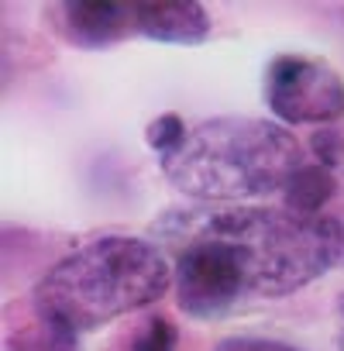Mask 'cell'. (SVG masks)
Returning a JSON list of instances; mask_svg holds the SVG:
<instances>
[{"instance_id": "9", "label": "cell", "mask_w": 344, "mask_h": 351, "mask_svg": "<svg viewBox=\"0 0 344 351\" xmlns=\"http://www.w3.org/2000/svg\"><path fill=\"white\" fill-rule=\"evenodd\" d=\"M8 351H79V334L56 320L35 317L8 334Z\"/></svg>"}, {"instance_id": "3", "label": "cell", "mask_w": 344, "mask_h": 351, "mask_svg": "<svg viewBox=\"0 0 344 351\" xmlns=\"http://www.w3.org/2000/svg\"><path fill=\"white\" fill-rule=\"evenodd\" d=\"M165 180L197 200H251L282 193L306 165L299 141L262 117H214L186 131L176 152L158 158Z\"/></svg>"}, {"instance_id": "1", "label": "cell", "mask_w": 344, "mask_h": 351, "mask_svg": "<svg viewBox=\"0 0 344 351\" xmlns=\"http://www.w3.org/2000/svg\"><path fill=\"white\" fill-rule=\"evenodd\" d=\"M155 234L176 245V296L197 320H221L248 303L289 296L344 255L341 221L286 207L172 210Z\"/></svg>"}, {"instance_id": "6", "label": "cell", "mask_w": 344, "mask_h": 351, "mask_svg": "<svg viewBox=\"0 0 344 351\" xmlns=\"http://www.w3.org/2000/svg\"><path fill=\"white\" fill-rule=\"evenodd\" d=\"M131 25L165 45H200L210 35V14L197 0H131Z\"/></svg>"}, {"instance_id": "2", "label": "cell", "mask_w": 344, "mask_h": 351, "mask_svg": "<svg viewBox=\"0 0 344 351\" xmlns=\"http://www.w3.org/2000/svg\"><path fill=\"white\" fill-rule=\"evenodd\" d=\"M176 282L165 252L145 238L107 234L59 258L32 289V313L76 334L145 310Z\"/></svg>"}, {"instance_id": "13", "label": "cell", "mask_w": 344, "mask_h": 351, "mask_svg": "<svg viewBox=\"0 0 344 351\" xmlns=\"http://www.w3.org/2000/svg\"><path fill=\"white\" fill-rule=\"evenodd\" d=\"M337 313H341V320H344V293H341V300H337Z\"/></svg>"}, {"instance_id": "4", "label": "cell", "mask_w": 344, "mask_h": 351, "mask_svg": "<svg viewBox=\"0 0 344 351\" xmlns=\"http://www.w3.org/2000/svg\"><path fill=\"white\" fill-rule=\"evenodd\" d=\"M262 93L282 124H330L344 117V80L310 56H275Z\"/></svg>"}, {"instance_id": "7", "label": "cell", "mask_w": 344, "mask_h": 351, "mask_svg": "<svg viewBox=\"0 0 344 351\" xmlns=\"http://www.w3.org/2000/svg\"><path fill=\"white\" fill-rule=\"evenodd\" d=\"M334 190H337V183H334L330 169H323V165H317V162H306L303 169L293 172V180L286 183L282 204H286V210H293V214L317 217V214L323 210V204L334 197Z\"/></svg>"}, {"instance_id": "12", "label": "cell", "mask_w": 344, "mask_h": 351, "mask_svg": "<svg viewBox=\"0 0 344 351\" xmlns=\"http://www.w3.org/2000/svg\"><path fill=\"white\" fill-rule=\"evenodd\" d=\"M214 351H303L296 344L275 341V337H251V334H238V337H224L217 341Z\"/></svg>"}, {"instance_id": "5", "label": "cell", "mask_w": 344, "mask_h": 351, "mask_svg": "<svg viewBox=\"0 0 344 351\" xmlns=\"http://www.w3.org/2000/svg\"><path fill=\"white\" fill-rule=\"evenodd\" d=\"M52 32L76 49H107L134 35L131 0H59L45 8Z\"/></svg>"}, {"instance_id": "8", "label": "cell", "mask_w": 344, "mask_h": 351, "mask_svg": "<svg viewBox=\"0 0 344 351\" xmlns=\"http://www.w3.org/2000/svg\"><path fill=\"white\" fill-rule=\"evenodd\" d=\"M176 341H180L176 324L165 313H148L131 327H124L107 344V351H176Z\"/></svg>"}, {"instance_id": "14", "label": "cell", "mask_w": 344, "mask_h": 351, "mask_svg": "<svg viewBox=\"0 0 344 351\" xmlns=\"http://www.w3.org/2000/svg\"><path fill=\"white\" fill-rule=\"evenodd\" d=\"M341 351H344V330H341Z\"/></svg>"}, {"instance_id": "10", "label": "cell", "mask_w": 344, "mask_h": 351, "mask_svg": "<svg viewBox=\"0 0 344 351\" xmlns=\"http://www.w3.org/2000/svg\"><path fill=\"white\" fill-rule=\"evenodd\" d=\"M186 124H183V117L180 114H162V117H155L151 124H148V131H145V141L151 145V152L158 155V158H165L169 152H176L180 148V141L186 138Z\"/></svg>"}, {"instance_id": "11", "label": "cell", "mask_w": 344, "mask_h": 351, "mask_svg": "<svg viewBox=\"0 0 344 351\" xmlns=\"http://www.w3.org/2000/svg\"><path fill=\"white\" fill-rule=\"evenodd\" d=\"M310 148H313V155H317V165H323V169H334L341 158H344V134L341 131H334V128H320L313 138H310Z\"/></svg>"}]
</instances>
